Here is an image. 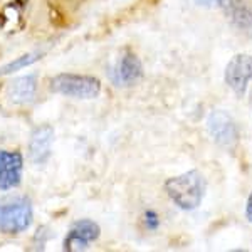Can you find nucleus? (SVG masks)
Instances as JSON below:
<instances>
[{
    "label": "nucleus",
    "mask_w": 252,
    "mask_h": 252,
    "mask_svg": "<svg viewBox=\"0 0 252 252\" xmlns=\"http://www.w3.org/2000/svg\"><path fill=\"white\" fill-rule=\"evenodd\" d=\"M165 190L172 202L182 210H195L205 197L207 182L198 170H190L184 175L168 178Z\"/></svg>",
    "instance_id": "f257e3e1"
},
{
    "label": "nucleus",
    "mask_w": 252,
    "mask_h": 252,
    "mask_svg": "<svg viewBox=\"0 0 252 252\" xmlns=\"http://www.w3.org/2000/svg\"><path fill=\"white\" fill-rule=\"evenodd\" d=\"M34 219L31 200L26 195L0 197V232L20 234L27 230Z\"/></svg>",
    "instance_id": "f03ea898"
},
{
    "label": "nucleus",
    "mask_w": 252,
    "mask_h": 252,
    "mask_svg": "<svg viewBox=\"0 0 252 252\" xmlns=\"http://www.w3.org/2000/svg\"><path fill=\"white\" fill-rule=\"evenodd\" d=\"M49 89L56 94L76 99H94L101 93V81L86 74H58L51 79Z\"/></svg>",
    "instance_id": "7ed1b4c3"
},
{
    "label": "nucleus",
    "mask_w": 252,
    "mask_h": 252,
    "mask_svg": "<svg viewBox=\"0 0 252 252\" xmlns=\"http://www.w3.org/2000/svg\"><path fill=\"white\" fill-rule=\"evenodd\" d=\"M207 128H209L210 136L214 138V141L223 150H234L239 143V128L235 125L234 118L229 113L217 109L212 111L207 120Z\"/></svg>",
    "instance_id": "20e7f679"
},
{
    "label": "nucleus",
    "mask_w": 252,
    "mask_h": 252,
    "mask_svg": "<svg viewBox=\"0 0 252 252\" xmlns=\"http://www.w3.org/2000/svg\"><path fill=\"white\" fill-rule=\"evenodd\" d=\"M225 83L239 97L247 91V84L252 79V56L237 54L229 61L225 67Z\"/></svg>",
    "instance_id": "39448f33"
},
{
    "label": "nucleus",
    "mask_w": 252,
    "mask_h": 252,
    "mask_svg": "<svg viewBox=\"0 0 252 252\" xmlns=\"http://www.w3.org/2000/svg\"><path fill=\"white\" fill-rule=\"evenodd\" d=\"M101 235L99 225L94 220L89 219H83L72 223L71 230L67 232L66 239H64L63 249L78 252V251H86L91 242H96Z\"/></svg>",
    "instance_id": "423d86ee"
},
{
    "label": "nucleus",
    "mask_w": 252,
    "mask_h": 252,
    "mask_svg": "<svg viewBox=\"0 0 252 252\" xmlns=\"http://www.w3.org/2000/svg\"><path fill=\"white\" fill-rule=\"evenodd\" d=\"M24 158L19 152L0 150V192L17 189L22 182Z\"/></svg>",
    "instance_id": "0eeeda50"
},
{
    "label": "nucleus",
    "mask_w": 252,
    "mask_h": 252,
    "mask_svg": "<svg viewBox=\"0 0 252 252\" xmlns=\"http://www.w3.org/2000/svg\"><path fill=\"white\" fill-rule=\"evenodd\" d=\"M54 128L51 125H40L32 131L29 140V160L34 165H44L51 158Z\"/></svg>",
    "instance_id": "6e6552de"
},
{
    "label": "nucleus",
    "mask_w": 252,
    "mask_h": 252,
    "mask_svg": "<svg viewBox=\"0 0 252 252\" xmlns=\"http://www.w3.org/2000/svg\"><path fill=\"white\" fill-rule=\"evenodd\" d=\"M141 78H143L141 61L135 54H131V52H126L123 58L120 59V63L115 66V69L111 71V79L116 86H135Z\"/></svg>",
    "instance_id": "1a4fd4ad"
},
{
    "label": "nucleus",
    "mask_w": 252,
    "mask_h": 252,
    "mask_svg": "<svg viewBox=\"0 0 252 252\" xmlns=\"http://www.w3.org/2000/svg\"><path fill=\"white\" fill-rule=\"evenodd\" d=\"M35 93H37V76L27 74L15 78L7 84L5 96L15 106H26L31 104L35 99Z\"/></svg>",
    "instance_id": "9d476101"
},
{
    "label": "nucleus",
    "mask_w": 252,
    "mask_h": 252,
    "mask_svg": "<svg viewBox=\"0 0 252 252\" xmlns=\"http://www.w3.org/2000/svg\"><path fill=\"white\" fill-rule=\"evenodd\" d=\"M219 7L234 27L244 32H252V9L244 0H220Z\"/></svg>",
    "instance_id": "9b49d317"
},
{
    "label": "nucleus",
    "mask_w": 252,
    "mask_h": 252,
    "mask_svg": "<svg viewBox=\"0 0 252 252\" xmlns=\"http://www.w3.org/2000/svg\"><path fill=\"white\" fill-rule=\"evenodd\" d=\"M42 58V54H39V52H31V54H24L17 58L15 61H10L9 64H5V66L0 67V78L2 76H9V74H14V72L20 71V69L31 66V64L37 63V61Z\"/></svg>",
    "instance_id": "f8f14e48"
},
{
    "label": "nucleus",
    "mask_w": 252,
    "mask_h": 252,
    "mask_svg": "<svg viewBox=\"0 0 252 252\" xmlns=\"http://www.w3.org/2000/svg\"><path fill=\"white\" fill-rule=\"evenodd\" d=\"M145 223L148 227V230H157L160 225V217L155 210H146L145 212Z\"/></svg>",
    "instance_id": "ddd939ff"
},
{
    "label": "nucleus",
    "mask_w": 252,
    "mask_h": 252,
    "mask_svg": "<svg viewBox=\"0 0 252 252\" xmlns=\"http://www.w3.org/2000/svg\"><path fill=\"white\" fill-rule=\"evenodd\" d=\"M195 2H197L198 5H202V7H214V5H219V3H220V0H195Z\"/></svg>",
    "instance_id": "4468645a"
},
{
    "label": "nucleus",
    "mask_w": 252,
    "mask_h": 252,
    "mask_svg": "<svg viewBox=\"0 0 252 252\" xmlns=\"http://www.w3.org/2000/svg\"><path fill=\"white\" fill-rule=\"evenodd\" d=\"M246 215H247V219H249V222L252 223V193L249 195V198H247V205H246Z\"/></svg>",
    "instance_id": "2eb2a0df"
}]
</instances>
